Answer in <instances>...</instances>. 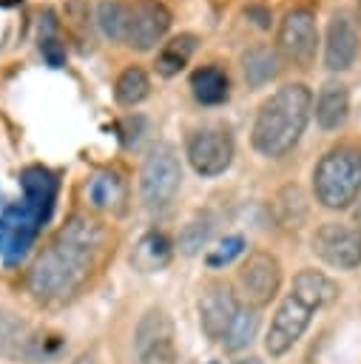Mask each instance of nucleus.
Listing matches in <instances>:
<instances>
[{
  "label": "nucleus",
  "instance_id": "39448f33",
  "mask_svg": "<svg viewBox=\"0 0 361 364\" xmlns=\"http://www.w3.org/2000/svg\"><path fill=\"white\" fill-rule=\"evenodd\" d=\"M63 341L31 327L17 313L0 307V358L14 364H45L54 361Z\"/></svg>",
  "mask_w": 361,
  "mask_h": 364
},
{
  "label": "nucleus",
  "instance_id": "f03ea898",
  "mask_svg": "<svg viewBox=\"0 0 361 364\" xmlns=\"http://www.w3.org/2000/svg\"><path fill=\"white\" fill-rule=\"evenodd\" d=\"M310 111H313V94L304 82L281 85L256 111L253 131H250L253 148L267 159L284 156L301 139Z\"/></svg>",
  "mask_w": 361,
  "mask_h": 364
},
{
  "label": "nucleus",
  "instance_id": "7ed1b4c3",
  "mask_svg": "<svg viewBox=\"0 0 361 364\" xmlns=\"http://www.w3.org/2000/svg\"><path fill=\"white\" fill-rule=\"evenodd\" d=\"M338 296V287L330 276H324L316 267H304L293 276V287L284 296V301L279 304L276 316L270 318L267 336H264V350L279 358L287 350H293V344L304 336V330L310 327L316 310H321L324 304H330Z\"/></svg>",
  "mask_w": 361,
  "mask_h": 364
},
{
  "label": "nucleus",
  "instance_id": "423d86ee",
  "mask_svg": "<svg viewBox=\"0 0 361 364\" xmlns=\"http://www.w3.org/2000/svg\"><path fill=\"white\" fill-rule=\"evenodd\" d=\"M182 185V165L176 156V148L168 142H159L148 151L139 168V196L145 208L162 210L173 202Z\"/></svg>",
  "mask_w": 361,
  "mask_h": 364
},
{
  "label": "nucleus",
  "instance_id": "72a5a7b5",
  "mask_svg": "<svg viewBox=\"0 0 361 364\" xmlns=\"http://www.w3.org/2000/svg\"><path fill=\"white\" fill-rule=\"evenodd\" d=\"M210 364H219V361H210Z\"/></svg>",
  "mask_w": 361,
  "mask_h": 364
},
{
  "label": "nucleus",
  "instance_id": "f8f14e48",
  "mask_svg": "<svg viewBox=\"0 0 361 364\" xmlns=\"http://www.w3.org/2000/svg\"><path fill=\"white\" fill-rule=\"evenodd\" d=\"M171 28V11L162 0H131L125 46L136 51H151Z\"/></svg>",
  "mask_w": 361,
  "mask_h": 364
},
{
  "label": "nucleus",
  "instance_id": "4be33fe9",
  "mask_svg": "<svg viewBox=\"0 0 361 364\" xmlns=\"http://www.w3.org/2000/svg\"><path fill=\"white\" fill-rule=\"evenodd\" d=\"M88 196L94 202V208H102V210H122V202H125V182L105 171V173H97L88 185Z\"/></svg>",
  "mask_w": 361,
  "mask_h": 364
},
{
  "label": "nucleus",
  "instance_id": "7c9ffc66",
  "mask_svg": "<svg viewBox=\"0 0 361 364\" xmlns=\"http://www.w3.org/2000/svg\"><path fill=\"white\" fill-rule=\"evenodd\" d=\"M0 3H3V6H11V3H17V0H0Z\"/></svg>",
  "mask_w": 361,
  "mask_h": 364
},
{
  "label": "nucleus",
  "instance_id": "4468645a",
  "mask_svg": "<svg viewBox=\"0 0 361 364\" xmlns=\"http://www.w3.org/2000/svg\"><path fill=\"white\" fill-rule=\"evenodd\" d=\"M358 57V28L355 20L347 11H335L327 26V40H324V65L330 71H347L352 68Z\"/></svg>",
  "mask_w": 361,
  "mask_h": 364
},
{
  "label": "nucleus",
  "instance_id": "2f4dec72",
  "mask_svg": "<svg viewBox=\"0 0 361 364\" xmlns=\"http://www.w3.org/2000/svg\"><path fill=\"white\" fill-rule=\"evenodd\" d=\"M242 364H244V361H242ZM247 364H259V361H256V358H247Z\"/></svg>",
  "mask_w": 361,
  "mask_h": 364
},
{
  "label": "nucleus",
  "instance_id": "6ab92c4d",
  "mask_svg": "<svg viewBox=\"0 0 361 364\" xmlns=\"http://www.w3.org/2000/svg\"><path fill=\"white\" fill-rule=\"evenodd\" d=\"M242 74L250 88H262L279 74V51L270 46H253L242 54Z\"/></svg>",
  "mask_w": 361,
  "mask_h": 364
},
{
  "label": "nucleus",
  "instance_id": "1a4fd4ad",
  "mask_svg": "<svg viewBox=\"0 0 361 364\" xmlns=\"http://www.w3.org/2000/svg\"><path fill=\"white\" fill-rule=\"evenodd\" d=\"M281 287V264L267 250H253L239 267V290L247 301V307H264L276 299Z\"/></svg>",
  "mask_w": 361,
  "mask_h": 364
},
{
  "label": "nucleus",
  "instance_id": "cd10ccee",
  "mask_svg": "<svg viewBox=\"0 0 361 364\" xmlns=\"http://www.w3.org/2000/svg\"><path fill=\"white\" fill-rule=\"evenodd\" d=\"M244 14H247V17H256L253 23H256L259 28H267V26H270V11H267V9H262V6H250Z\"/></svg>",
  "mask_w": 361,
  "mask_h": 364
},
{
  "label": "nucleus",
  "instance_id": "a878e982",
  "mask_svg": "<svg viewBox=\"0 0 361 364\" xmlns=\"http://www.w3.org/2000/svg\"><path fill=\"white\" fill-rule=\"evenodd\" d=\"M210 233H213V219H210L208 213H199V216H193V219L182 228L176 245H179V250H182L185 256H193V253H199V250L208 245Z\"/></svg>",
  "mask_w": 361,
  "mask_h": 364
},
{
  "label": "nucleus",
  "instance_id": "5701e85b",
  "mask_svg": "<svg viewBox=\"0 0 361 364\" xmlns=\"http://www.w3.org/2000/svg\"><path fill=\"white\" fill-rule=\"evenodd\" d=\"M97 26L105 40L125 43L128 28V3L125 0H99L97 3Z\"/></svg>",
  "mask_w": 361,
  "mask_h": 364
},
{
  "label": "nucleus",
  "instance_id": "c85d7f7f",
  "mask_svg": "<svg viewBox=\"0 0 361 364\" xmlns=\"http://www.w3.org/2000/svg\"><path fill=\"white\" fill-rule=\"evenodd\" d=\"M74 364H97V361H94V358H91V355H80V358H77V361H74Z\"/></svg>",
  "mask_w": 361,
  "mask_h": 364
},
{
  "label": "nucleus",
  "instance_id": "0eeeda50",
  "mask_svg": "<svg viewBox=\"0 0 361 364\" xmlns=\"http://www.w3.org/2000/svg\"><path fill=\"white\" fill-rule=\"evenodd\" d=\"M134 361L136 364H176V333L173 321L162 307H148L134 330Z\"/></svg>",
  "mask_w": 361,
  "mask_h": 364
},
{
  "label": "nucleus",
  "instance_id": "9d476101",
  "mask_svg": "<svg viewBox=\"0 0 361 364\" xmlns=\"http://www.w3.org/2000/svg\"><path fill=\"white\" fill-rule=\"evenodd\" d=\"M188 162L199 176H219L233 162V136L225 128H199L188 136L185 145Z\"/></svg>",
  "mask_w": 361,
  "mask_h": 364
},
{
  "label": "nucleus",
  "instance_id": "b1692460",
  "mask_svg": "<svg viewBox=\"0 0 361 364\" xmlns=\"http://www.w3.org/2000/svg\"><path fill=\"white\" fill-rule=\"evenodd\" d=\"M256 330H259V313H256V307H239L233 324L227 327V333L222 338V347L227 353H239V350L250 347V341L256 338Z\"/></svg>",
  "mask_w": 361,
  "mask_h": 364
},
{
  "label": "nucleus",
  "instance_id": "bb28decb",
  "mask_svg": "<svg viewBox=\"0 0 361 364\" xmlns=\"http://www.w3.org/2000/svg\"><path fill=\"white\" fill-rule=\"evenodd\" d=\"M242 250H244V239H242V236H227V239H222L205 259H208L210 267H222V264H230L236 256H242Z\"/></svg>",
  "mask_w": 361,
  "mask_h": 364
},
{
  "label": "nucleus",
  "instance_id": "20e7f679",
  "mask_svg": "<svg viewBox=\"0 0 361 364\" xmlns=\"http://www.w3.org/2000/svg\"><path fill=\"white\" fill-rule=\"evenodd\" d=\"M313 193L330 210L350 208L361 193V154L352 148H335L313 168Z\"/></svg>",
  "mask_w": 361,
  "mask_h": 364
},
{
  "label": "nucleus",
  "instance_id": "a211bd4d",
  "mask_svg": "<svg viewBox=\"0 0 361 364\" xmlns=\"http://www.w3.org/2000/svg\"><path fill=\"white\" fill-rule=\"evenodd\" d=\"M171 256H173L171 239L165 233H159V230H148L136 242V247L131 253V264L136 270H142V273H153V270H162L171 262Z\"/></svg>",
  "mask_w": 361,
  "mask_h": 364
},
{
  "label": "nucleus",
  "instance_id": "9b49d317",
  "mask_svg": "<svg viewBox=\"0 0 361 364\" xmlns=\"http://www.w3.org/2000/svg\"><path fill=\"white\" fill-rule=\"evenodd\" d=\"M313 253L338 270L361 264V228L344 222H324L313 236Z\"/></svg>",
  "mask_w": 361,
  "mask_h": 364
},
{
  "label": "nucleus",
  "instance_id": "f257e3e1",
  "mask_svg": "<svg viewBox=\"0 0 361 364\" xmlns=\"http://www.w3.org/2000/svg\"><path fill=\"white\" fill-rule=\"evenodd\" d=\"M105 245V228L88 213H74L54 233L48 247L28 267V293L37 301H57L80 290Z\"/></svg>",
  "mask_w": 361,
  "mask_h": 364
},
{
  "label": "nucleus",
  "instance_id": "f3484780",
  "mask_svg": "<svg viewBox=\"0 0 361 364\" xmlns=\"http://www.w3.org/2000/svg\"><path fill=\"white\" fill-rule=\"evenodd\" d=\"M190 91L202 105H222L230 97V80L227 71L216 63L202 65L190 74Z\"/></svg>",
  "mask_w": 361,
  "mask_h": 364
},
{
  "label": "nucleus",
  "instance_id": "412c9836",
  "mask_svg": "<svg viewBox=\"0 0 361 364\" xmlns=\"http://www.w3.org/2000/svg\"><path fill=\"white\" fill-rule=\"evenodd\" d=\"M196 46H199V37H196V34H179V37H171V40L159 48V54H156V71H159L162 77H173V74H179V71L188 65V60L193 57Z\"/></svg>",
  "mask_w": 361,
  "mask_h": 364
},
{
  "label": "nucleus",
  "instance_id": "6e6552de",
  "mask_svg": "<svg viewBox=\"0 0 361 364\" xmlns=\"http://www.w3.org/2000/svg\"><path fill=\"white\" fill-rule=\"evenodd\" d=\"M276 46L287 63L298 68H310L316 60V48H318L316 14L310 9H290L279 23Z\"/></svg>",
  "mask_w": 361,
  "mask_h": 364
},
{
  "label": "nucleus",
  "instance_id": "aec40b11",
  "mask_svg": "<svg viewBox=\"0 0 361 364\" xmlns=\"http://www.w3.org/2000/svg\"><path fill=\"white\" fill-rule=\"evenodd\" d=\"M307 196L298 185H284L276 196H273V216L281 228L287 230H298L307 222Z\"/></svg>",
  "mask_w": 361,
  "mask_h": 364
},
{
  "label": "nucleus",
  "instance_id": "2eb2a0df",
  "mask_svg": "<svg viewBox=\"0 0 361 364\" xmlns=\"http://www.w3.org/2000/svg\"><path fill=\"white\" fill-rule=\"evenodd\" d=\"M347 114H350V94H347V85L338 82V80H327L318 91V100H316V119L324 131H333V128H341L347 122Z\"/></svg>",
  "mask_w": 361,
  "mask_h": 364
},
{
  "label": "nucleus",
  "instance_id": "c756f323",
  "mask_svg": "<svg viewBox=\"0 0 361 364\" xmlns=\"http://www.w3.org/2000/svg\"><path fill=\"white\" fill-rule=\"evenodd\" d=\"M355 225H358V228H361V202H358V205H355Z\"/></svg>",
  "mask_w": 361,
  "mask_h": 364
},
{
  "label": "nucleus",
  "instance_id": "473e14b6",
  "mask_svg": "<svg viewBox=\"0 0 361 364\" xmlns=\"http://www.w3.org/2000/svg\"><path fill=\"white\" fill-rule=\"evenodd\" d=\"M355 3H358V17H361V0H355Z\"/></svg>",
  "mask_w": 361,
  "mask_h": 364
},
{
  "label": "nucleus",
  "instance_id": "393cba45",
  "mask_svg": "<svg viewBox=\"0 0 361 364\" xmlns=\"http://www.w3.org/2000/svg\"><path fill=\"white\" fill-rule=\"evenodd\" d=\"M148 91H151V80L139 65H128L114 82V100L119 105H136L148 97Z\"/></svg>",
  "mask_w": 361,
  "mask_h": 364
},
{
  "label": "nucleus",
  "instance_id": "ddd939ff",
  "mask_svg": "<svg viewBox=\"0 0 361 364\" xmlns=\"http://www.w3.org/2000/svg\"><path fill=\"white\" fill-rule=\"evenodd\" d=\"M239 299L236 293L216 282V284H208L205 293L199 296V324H202V333L210 338V341H222L227 327L233 324L236 313H239Z\"/></svg>",
  "mask_w": 361,
  "mask_h": 364
},
{
  "label": "nucleus",
  "instance_id": "dca6fc26",
  "mask_svg": "<svg viewBox=\"0 0 361 364\" xmlns=\"http://www.w3.org/2000/svg\"><path fill=\"white\" fill-rule=\"evenodd\" d=\"M40 213L31 210L28 205L26 208H11L6 210V216L0 219V247L9 253V256H17L26 250V245L31 242V233H34V219Z\"/></svg>",
  "mask_w": 361,
  "mask_h": 364
}]
</instances>
